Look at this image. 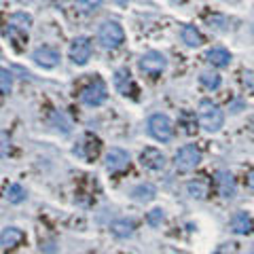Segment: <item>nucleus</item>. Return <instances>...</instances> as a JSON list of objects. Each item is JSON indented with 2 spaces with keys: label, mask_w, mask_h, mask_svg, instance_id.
Masks as SVG:
<instances>
[{
  "label": "nucleus",
  "mask_w": 254,
  "mask_h": 254,
  "mask_svg": "<svg viewBox=\"0 0 254 254\" xmlns=\"http://www.w3.org/2000/svg\"><path fill=\"white\" fill-rule=\"evenodd\" d=\"M199 123L205 131H218L225 123V115H222L220 106L210 100H203L199 104Z\"/></svg>",
  "instance_id": "f257e3e1"
},
{
  "label": "nucleus",
  "mask_w": 254,
  "mask_h": 254,
  "mask_svg": "<svg viewBox=\"0 0 254 254\" xmlns=\"http://www.w3.org/2000/svg\"><path fill=\"white\" fill-rule=\"evenodd\" d=\"M98 38L104 49H117V47H121L125 41V32L117 21H104L100 26Z\"/></svg>",
  "instance_id": "f03ea898"
},
{
  "label": "nucleus",
  "mask_w": 254,
  "mask_h": 254,
  "mask_svg": "<svg viewBox=\"0 0 254 254\" xmlns=\"http://www.w3.org/2000/svg\"><path fill=\"white\" fill-rule=\"evenodd\" d=\"M201 161V153L199 148L195 144H185L178 153H176V159H174V163H176V170L178 172H190L195 170L197 165Z\"/></svg>",
  "instance_id": "7ed1b4c3"
},
{
  "label": "nucleus",
  "mask_w": 254,
  "mask_h": 254,
  "mask_svg": "<svg viewBox=\"0 0 254 254\" xmlns=\"http://www.w3.org/2000/svg\"><path fill=\"white\" fill-rule=\"evenodd\" d=\"M148 131L150 136L159 142H168L174 136V125L170 121V117L165 115H153L148 119Z\"/></svg>",
  "instance_id": "20e7f679"
},
{
  "label": "nucleus",
  "mask_w": 254,
  "mask_h": 254,
  "mask_svg": "<svg viewBox=\"0 0 254 254\" xmlns=\"http://www.w3.org/2000/svg\"><path fill=\"white\" fill-rule=\"evenodd\" d=\"M106 98H108V89H106L104 81H100V78H95L91 85H87L81 93V100L87 106H100L106 102Z\"/></svg>",
  "instance_id": "39448f33"
},
{
  "label": "nucleus",
  "mask_w": 254,
  "mask_h": 254,
  "mask_svg": "<svg viewBox=\"0 0 254 254\" xmlns=\"http://www.w3.org/2000/svg\"><path fill=\"white\" fill-rule=\"evenodd\" d=\"M91 58V41L87 36H76L72 45H70V60L76 66H85Z\"/></svg>",
  "instance_id": "423d86ee"
},
{
  "label": "nucleus",
  "mask_w": 254,
  "mask_h": 254,
  "mask_svg": "<svg viewBox=\"0 0 254 254\" xmlns=\"http://www.w3.org/2000/svg\"><path fill=\"white\" fill-rule=\"evenodd\" d=\"M165 66H168V62H165L163 53L159 51H148L140 58V70L146 74H161Z\"/></svg>",
  "instance_id": "0eeeda50"
},
{
  "label": "nucleus",
  "mask_w": 254,
  "mask_h": 254,
  "mask_svg": "<svg viewBox=\"0 0 254 254\" xmlns=\"http://www.w3.org/2000/svg\"><path fill=\"white\" fill-rule=\"evenodd\" d=\"M140 163L148 170H163L165 168V155L161 153V150L148 146L140 153Z\"/></svg>",
  "instance_id": "6e6552de"
},
{
  "label": "nucleus",
  "mask_w": 254,
  "mask_h": 254,
  "mask_svg": "<svg viewBox=\"0 0 254 254\" xmlns=\"http://www.w3.org/2000/svg\"><path fill=\"white\" fill-rule=\"evenodd\" d=\"M32 60L43 68H53V66H58V62H60V53L51 49V47H38V49L32 53Z\"/></svg>",
  "instance_id": "1a4fd4ad"
},
{
  "label": "nucleus",
  "mask_w": 254,
  "mask_h": 254,
  "mask_svg": "<svg viewBox=\"0 0 254 254\" xmlns=\"http://www.w3.org/2000/svg\"><path fill=\"white\" fill-rule=\"evenodd\" d=\"M127 163H129V155H127L123 148H110L106 153V170L108 172L123 170V168H127Z\"/></svg>",
  "instance_id": "9d476101"
},
{
  "label": "nucleus",
  "mask_w": 254,
  "mask_h": 254,
  "mask_svg": "<svg viewBox=\"0 0 254 254\" xmlns=\"http://www.w3.org/2000/svg\"><path fill=\"white\" fill-rule=\"evenodd\" d=\"M216 187H218V193L222 197H233L235 195V178L225 170H220L216 174Z\"/></svg>",
  "instance_id": "9b49d317"
},
{
  "label": "nucleus",
  "mask_w": 254,
  "mask_h": 254,
  "mask_svg": "<svg viewBox=\"0 0 254 254\" xmlns=\"http://www.w3.org/2000/svg\"><path fill=\"white\" fill-rule=\"evenodd\" d=\"M208 62L216 68H227L231 64V53L225 47H214V49L208 51Z\"/></svg>",
  "instance_id": "f8f14e48"
},
{
  "label": "nucleus",
  "mask_w": 254,
  "mask_h": 254,
  "mask_svg": "<svg viewBox=\"0 0 254 254\" xmlns=\"http://www.w3.org/2000/svg\"><path fill=\"white\" fill-rule=\"evenodd\" d=\"M155 195H157V189H155L153 185H148V182H142V185H138V187L131 189V197H133L136 201H140V203L153 201Z\"/></svg>",
  "instance_id": "ddd939ff"
},
{
  "label": "nucleus",
  "mask_w": 254,
  "mask_h": 254,
  "mask_svg": "<svg viewBox=\"0 0 254 254\" xmlns=\"http://www.w3.org/2000/svg\"><path fill=\"white\" fill-rule=\"evenodd\" d=\"M231 227L237 235H246L252 231V218L246 212H237L235 216L231 218Z\"/></svg>",
  "instance_id": "4468645a"
},
{
  "label": "nucleus",
  "mask_w": 254,
  "mask_h": 254,
  "mask_svg": "<svg viewBox=\"0 0 254 254\" xmlns=\"http://www.w3.org/2000/svg\"><path fill=\"white\" fill-rule=\"evenodd\" d=\"M21 240H23V233L19 231V229H15V227H6L4 231H2V235H0V244H2L4 250H9V248H13V246H17Z\"/></svg>",
  "instance_id": "2eb2a0df"
},
{
  "label": "nucleus",
  "mask_w": 254,
  "mask_h": 254,
  "mask_svg": "<svg viewBox=\"0 0 254 254\" xmlns=\"http://www.w3.org/2000/svg\"><path fill=\"white\" fill-rule=\"evenodd\" d=\"M182 43H185L187 47H190V49H195V47H201L203 38L193 26H185L182 28Z\"/></svg>",
  "instance_id": "dca6fc26"
},
{
  "label": "nucleus",
  "mask_w": 254,
  "mask_h": 254,
  "mask_svg": "<svg viewBox=\"0 0 254 254\" xmlns=\"http://www.w3.org/2000/svg\"><path fill=\"white\" fill-rule=\"evenodd\" d=\"M133 220H127V218H123V220H117V222H113V233L117 235V237H129L131 233H133Z\"/></svg>",
  "instance_id": "f3484780"
},
{
  "label": "nucleus",
  "mask_w": 254,
  "mask_h": 254,
  "mask_svg": "<svg viewBox=\"0 0 254 254\" xmlns=\"http://www.w3.org/2000/svg\"><path fill=\"white\" fill-rule=\"evenodd\" d=\"M115 85H117V89L121 91L123 95L129 93V85H131V78H129V72L127 70H119L117 76H115Z\"/></svg>",
  "instance_id": "a211bd4d"
},
{
  "label": "nucleus",
  "mask_w": 254,
  "mask_h": 254,
  "mask_svg": "<svg viewBox=\"0 0 254 254\" xmlns=\"http://www.w3.org/2000/svg\"><path fill=\"white\" fill-rule=\"evenodd\" d=\"M187 190H189V195H190V197L203 199V197L208 195V185H205V182L195 180V182H189V185H187Z\"/></svg>",
  "instance_id": "6ab92c4d"
},
{
  "label": "nucleus",
  "mask_w": 254,
  "mask_h": 254,
  "mask_svg": "<svg viewBox=\"0 0 254 254\" xmlns=\"http://www.w3.org/2000/svg\"><path fill=\"white\" fill-rule=\"evenodd\" d=\"M6 199H9L11 203H21L23 199H26V189H23L21 185H11L9 189H6Z\"/></svg>",
  "instance_id": "aec40b11"
},
{
  "label": "nucleus",
  "mask_w": 254,
  "mask_h": 254,
  "mask_svg": "<svg viewBox=\"0 0 254 254\" xmlns=\"http://www.w3.org/2000/svg\"><path fill=\"white\" fill-rule=\"evenodd\" d=\"M199 81L203 87H208V89H218L220 87V74L216 72H201Z\"/></svg>",
  "instance_id": "412c9836"
},
{
  "label": "nucleus",
  "mask_w": 254,
  "mask_h": 254,
  "mask_svg": "<svg viewBox=\"0 0 254 254\" xmlns=\"http://www.w3.org/2000/svg\"><path fill=\"white\" fill-rule=\"evenodd\" d=\"M11 87H13V76H11L9 70L2 68V72H0V91H2V95L9 93Z\"/></svg>",
  "instance_id": "4be33fe9"
},
{
  "label": "nucleus",
  "mask_w": 254,
  "mask_h": 254,
  "mask_svg": "<svg viewBox=\"0 0 254 254\" xmlns=\"http://www.w3.org/2000/svg\"><path fill=\"white\" fill-rule=\"evenodd\" d=\"M76 6L81 11H93V9H98V6L102 4V0H74Z\"/></svg>",
  "instance_id": "5701e85b"
},
{
  "label": "nucleus",
  "mask_w": 254,
  "mask_h": 254,
  "mask_svg": "<svg viewBox=\"0 0 254 254\" xmlns=\"http://www.w3.org/2000/svg\"><path fill=\"white\" fill-rule=\"evenodd\" d=\"M163 220V210H153V212H148V222L150 225H159V222Z\"/></svg>",
  "instance_id": "b1692460"
},
{
  "label": "nucleus",
  "mask_w": 254,
  "mask_h": 254,
  "mask_svg": "<svg viewBox=\"0 0 254 254\" xmlns=\"http://www.w3.org/2000/svg\"><path fill=\"white\" fill-rule=\"evenodd\" d=\"M248 187H250V189L254 190V170H252V172L248 174Z\"/></svg>",
  "instance_id": "393cba45"
},
{
  "label": "nucleus",
  "mask_w": 254,
  "mask_h": 254,
  "mask_svg": "<svg viewBox=\"0 0 254 254\" xmlns=\"http://www.w3.org/2000/svg\"><path fill=\"white\" fill-rule=\"evenodd\" d=\"M252 129H254V119H252Z\"/></svg>",
  "instance_id": "a878e982"
},
{
  "label": "nucleus",
  "mask_w": 254,
  "mask_h": 254,
  "mask_svg": "<svg viewBox=\"0 0 254 254\" xmlns=\"http://www.w3.org/2000/svg\"><path fill=\"white\" fill-rule=\"evenodd\" d=\"M252 254H254V246H252Z\"/></svg>",
  "instance_id": "bb28decb"
}]
</instances>
